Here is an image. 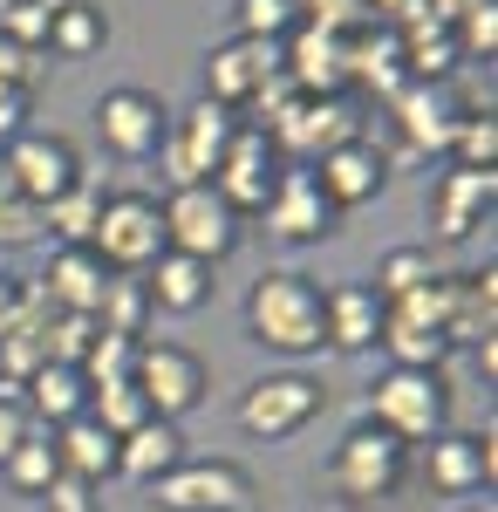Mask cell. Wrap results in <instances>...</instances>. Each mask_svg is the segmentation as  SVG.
Instances as JSON below:
<instances>
[{"instance_id": "6da1fadb", "label": "cell", "mask_w": 498, "mask_h": 512, "mask_svg": "<svg viewBox=\"0 0 498 512\" xmlns=\"http://www.w3.org/2000/svg\"><path fill=\"white\" fill-rule=\"evenodd\" d=\"M246 335L273 355H321V287L307 274H260L253 280V294H246Z\"/></svg>"}, {"instance_id": "7a4b0ae2", "label": "cell", "mask_w": 498, "mask_h": 512, "mask_svg": "<svg viewBox=\"0 0 498 512\" xmlns=\"http://www.w3.org/2000/svg\"><path fill=\"white\" fill-rule=\"evenodd\" d=\"M444 417H451V390H444L437 369H383L369 383V424H383L403 444L444 437Z\"/></svg>"}, {"instance_id": "3957f363", "label": "cell", "mask_w": 498, "mask_h": 512, "mask_svg": "<svg viewBox=\"0 0 498 512\" xmlns=\"http://www.w3.org/2000/svg\"><path fill=\"white\" fill-rule=\"evenodd\" d=\"M157 219H164V246L171 253H192L205 267H219L232 246H239V212L212 185H171V198L157 205Z\"/></svg>"}, {"instance_id": "277c9868", "label": "cell", "mask_w": 498, "mask_h": 512, "mask_svg": "<svg viewBox=\"0 0 498 512\" xmlns=\"http://www.w3.org/2000/svg\"><path fill=\"white\" fill-rule=\"evenodd\" d=\"M89 253H96L110 274H144L157 253H164V219H157V198L151 192H110V198H103V212H96Z\"/></svg>"}, {"instance_id": "5b68a950", "label": "cell", "mask_w": 498, "mask_h": 512, "mask_svg": "<svg viewBox=\"0 0 498 512\" xmlns=\"http://www.w3.org/2000/svg\"><path fill=\"white\" fill-rule=\"evenodd\" d=\"M130 383H137V396L151 403V417H164V424L192 417L198 403H205V390H212L205 362H198V355L185 349V342H137Z\"/></svg>"}, {"instance_id": "8992f818", "label": "cell", "mask_w": 498, "mask_h": 512, "mask_svg": "<svg viewBox=\"0 0 498 512\" xmlns=\"http://www.w3.org/2000/svg\"><path fill=\"white\" fill-rule=\"evenodd\" d=\"M403 472H410V444L389 437L383 424H369V417L335 444V465H328L342 499H389L403 485Z\"/></svg>"}, {"instance_id": "52a82bcc", "label": "cell", "mask_w": 498, "mask_h": 512, "mask_svg": "<svg viewBox=\"0 0 498 512\" xmlns=\"http://www.w3.org/2000/svg\"><path fill=\"white\" fill-rule=\"evenodd\" d=\"M321 403H328V390H321L314 376H301V369H267L253 390L239 396V431L280 444V437L307 431V424L321 417Z\"/></svg>"}, {"instance_id": "ba28073f", "label": "cell", "mask_w": 498, "mask_h": 512, "mask_svg": "<svg viewBox=\"0 0 498 512\" xmlns=\"http://www.w3.org/2000/svg\"><path fill=\"white\" fill-rule=\"evenodd\" d=\"M232 130H239V117L219 110V103H205V96H198L192 110H171V130H164V144H157L171 185H205V178L219 171V158H226Z\"/></svg>"}, {"instance_id": "9c48e42d", "label": "cell", "mask_w": 498, "mask_h": 512, "mask_svg": "<svg viewBox=\"0 0 498 512\" xmlns=\"http://www.w3.org/2000/svg\"><path fill=\"white\" fill-rule=\"evenodd\" d=\"M157 512H246L253 506V472L232 458H185L178 472L151 485Z\"/></svg>"}, {"instance_id": "30bf717a", "label": "cell", "mask_w": 498, "mask_h": 512, "mask_svg": "<svg viewBox=\"0 0 498 512\" xmlns=\"http://www.w3.org/2000/svg\"><path fill=\"white\" fill-rule=\"evenodd\" d=\"M164 130H171V110L157 103L151 89H103L96 96V137H103L110 158H123V164L157 158Z\"/></svg>"}, {"instance_id": "8fae6325", "label": "cell", "mask_w": 498, "mask_h": 512, "mask_svg": "<svg viewBox=\"0 0 498 512\" xmlns=\"http://www.w3.org/2000/svg\"><path fill=\"white\" fill-rule=\"evenodd\" d=\"M260 219H267V233L280 239V246H314V239L335 233V219H342V212L321 198V185H314V171H307V164H280V178H273Z\"/></svg>"}, {"instance_id": "7c38bea8", "label": "cell", "mask_w": 498, "mask_h": 512, "mask_svg": "<svg viewBox=\"0 0 498 512\" xmlns=\"http://www.w3.org/2000/svg\"><path fill=\"white\" fill-rule=\"evenodd\" d=\"M273 76H280V48L273 41L226 35V41H212V55H205V103H219V110L239 117Z\"/></svg>"}, {"instance_id": "4fadbf2b", "label": "cell", "mask_w": 498, "mask_h": 512, "mask_svg": "<svg viewBox=\"0 0 498 512\" xmlns=\"http://www.w3.org/2000/svg\"><path fill=\"white\" fill-rule=\"evenodd\" d=\"M7 178H14V198L48 205V198H62L82 178V158H76V144L55 137V130H21L7 144Z\"/></svg>"}, {"instance_id": "5bb4252c", "label": "cell", "mask_w": 498, "mask_h": 512, "mask_svg": "<svg viewBox=\"0 0 498 512\" xmlns=\"http://www.w3.org/2000/svg\"><path fill=\"white\" fill-rule=\"evenodd\" d=\"M280 164H287V158L267 144V130L239 123V130H232V144H226V158H219V171H212L205 185H212V192H219L232 212L246 219V212H260V205H267L273 178H280Z\"/></svg>"}, {"instance_id": "9a60e30c", "label": "cell", "mask_w": 498, "mask_h": 512, "mask_svg": "<svg viewBox=\"0 0 498 512\" xmlns=\"http://www.w3.org/2000/svg\"><path fill=\"white\" fill-rule=\"evenodd\" d=\"M307 171H314V185H321V198H328L335 212H355V205L383 198V185H389V158L376 151V144H369V137L321 151V158L307 164Z\"/></svg>"}, {"instance_id": "2e32d148", "label": "cell", "mask_w": 498, "mask_h": 512, "mask_svg": "<svg viewBox=\"0 0 498 512\" xmlns=\"http://www.w3.org/2000/svg\"><path fill=\"white\" fill-rule=\"evenodd\" d=\"M492 431H444L430 437V451H423V478L444 492V499H471V492H485L492 485Z\"/></svg>"}, {"instance_id": "e0dca14e", "label": "cell", "mask_w": 498, "mask_h": 512, "mask_svg": "<svg viewBox=\"0 0 498 512\" xmlns=\"http://www.w3.org/2000/svg\"><path fill=\"white\" fill-rule=\"evenodd\" d=\"M389 117H396V130H403V151L430 158V151H451V130H458L464 110L451 103L444 82H403V89L389 96Z\"/></svg>"}, {"instance_id": "ac0fdd59", "label": "cell", "mask_w": 498, "mask_h": 512, "mask_svg": "<svg viewBox=\"0 0 498 512\" xmlns=\"http://www.w3.org/2000/svg\"><path fill=\"white\" fill-rule=\"evenodd\" d=\"M321 342L342 355H362L383 342V301L369 280H335L321 287Z\"/></svg>"}, {"instance_id": "d6986e66", "label": "cell", "mask_w": 498, "mask_h": 512, "mask_svg": "<svg viewBox=\"0 0 498 512\" xmlns=\"http://www.w3.org/2000/svg\"><path fill=\"white\" fill-rule=\"evenodd\" d=\"M280 76L294 82V96H348V48L342 35L294 28L280 41Z\"/></svg>"}, {"instance_id": "ffe728a7", "label": "cell", "mask_w": 498, "mask_h": 512, "mask_svg": "<svg viewBox=\"0 0 498 512\" xmlns=\"http://www.w3.org/2000/svg\"><path fill=\"white\" fill-rule=\"evenodd\" d=\"M103 294H110V267H103L89 246H55V260H48V274H41V301H48L55 315H96Z\"/></svg>"}, {"instance_id": "44dd1931", "label": "cell", "mask_w": 498, "mask_h": 512, "mask_svg": "<svg viewBox=\"0 0 498 512\" xmlns=\"http://www.w3.org/2000/svg\"><path fill=\"white\" fill-rule=\"evenodd\" d=\"M492 192L498 178L492 171H444L437 185H430V226H437V239H464L485 226V212H492Z\"/></svg>"}, {"instance_id": "7402d4cb", "label": "cell", "mask_w": 498, "mask_h": 512, "mask_svg": "<svg viewBox=\"0 0 498 512\" xmlns=\"http://www.w3.org/2000/svg\"><path fill=\"white\" fill-rule=\"evenodd\" d=\"M137 280H144V301H151L157 315H198V308L212 301V267L192 260V253H171V246H164Z\"/></svg>"}, {"instance_id": "603a6c76", "label": "cell", "mask_w": 498, "mask_h": 512, "mask_svg": "<svg viewBox=\"0 0 498 512\" xmlns=\"http://www.w3.org/2000/svg\"><path fill=\"white\" fill-rule=\"evenodd\" d=\"M21 390H28L21 403H28V417H35L41 431H62V424H76L82 410H89V376H82L76 362H41Z\"/></svg>"}, {"instance_id": "cb8c5ba5", "label": "cell", "mask_w": 498, "mask_h": 512, "mask_svg": "<svg viewBox=\"0 0 498 512\" xmlns=\"http://www.w3.org/2000/svg\"><path fill=\"white\" fill-rule=\"evenodd\" d=\"M498 328V274L485 267V274H451V315H444V342L458 349V342H471V349H485Z\"/></svg>"}, {"instance_id": "d4e9b609", "label": "cell", "mask_w": 498, "mask_h": 512, "mask_svg": "<svg viewBox=\"0 0 498 512\" xmlns=\"http://www.w3.org/2000/svg\"><path fill=\"white\" fill-rule=\"evenodd\" d=\"M48 444H55V465H62V478H76V485H103V478H116V437L82 410L76 424H62V431H48Z\"/></svg>"}, {"instance_id": "484cf974", "label": "cell", "mask_w": 498, "mask_h": 512, "mask_svg": "<svg viewBox=\"0 0 498 512\" xmlns=\"http://www.w3.org/2000/svg\"><path fill=\"white\" fill-rule=\"evenodd\" d=\"M178 465H185V437H178V424H164V417L137 424L130 437H116V478L157 485L164 472H178Z\"/></svg>"}, {"instance_id": "4316f807", "label": "cell", "mask_w": 498, "mask_h": 512, "mask_svg": "<svg viewBox=\"0 0 498 512\" xmlns=\"http://www.w3.org/2000/svg\"><path fill=\"white\" fill-rule=\"evenodd\" d=\"M348 48V89H376V96H396L403 89V48H396V35L389 28H355V35H342Z\"/></svg>"}, {"instance_id": "83f0119b", "label": "cell", "mask_w": 498, "mask_h": 512, "mask_svg": "<svg viewBox=\"0 0 498 512\" xmlns=\"http://www.w3.org/2000/svg\"><path fill=\"white\" fill-rule=\"evenodd\" d=\"M103 41H110V14H103V0H62L41 48H55L62 62H82V55H96Z\"/></svg>"}, {"instance_id": "f1b7e54d", "label": "cell", "mask_w": 498, "mask_h": 512, "mask_svg": "<svg viewBox=\"0 0 498 512\" xmlns=\"http://www.w3.org/2000/svg\"><path fill=\"white\" fill-rule=\"evenodd\" d=\"M96 212H103V192H96L89 178H76L62 198H48V205H41V233H55V246H89Z\"/></svg>"}, {"instance_id": "f546056e", "label": "cell", "mask_w": 498, "mask_h": 512, "mask_svg": "<svg viewBox=\"0 0 498 512\" xmlns=\"http://www.w3.org/2000/svg\"><path fill=\"white\" fill-rule=\"evenodd\" d=\"M0 478L21 492V499H48L55 492V478H62V465H55V444H48V431H28L21 437V451L0 465Z\"/></svg>"}, {"instance_id": "4dcf8cb0", "label": "cell", "mask_w": 498, "mask_h": 512, "mask_svg": "<svg viewBox=\"0 0 498 512\" xmlns=\"http://www.w3.org/2000/svg\"><path fill=\"white\" fill-rule=\"evenodd\" d=\"M423 280H437V260H430V246H396L376 260V301H403V294H417Z\"/></svg>"}, {"instance_id": "1f68e13d", "label": "cell", "mask_w": 498, "mask_h": 512, "mask_svg": "<svg viewBox=\"0 0 498 512\" xmlns=\"http://www.w3.org/2000/svg\"><path fill=\"white\" fill-rule=\"evenodd\" d=\"M301 28V7L294 0H232V35H246V41H280Z\"/></svg>"}, {"instance_id": "d6a6232c", "label": "cell", "mask_w": 498, "mask_h": 512, "mask_svg": "<svg viewBox=\"0 0 498 512\" xmlns=\"http://www.w3.org/2000/svg\"><path fill=\"white\" fill-rule=\"evenodd\" d=\"M383 349H389V369H444L451 342L437 328H403V321H383Z\"/></svg>"}, {"instance_id": "836d02e7", "label": "cell", "mask_w": 498, "mask_h": 512, "mask_svg": "<svg viewBox=\"0 0 498 512\" xmlns=\"http://www.w3.org/2000/svg\"><path fill=\"white\" fill-rule=\"evenodd\" d=\"M144 315H151L144 280H137V274H110V294H103V308H96V328H110V335H137V342H144Z\"/></svg>"}, {"instance_id": "e575fe53", "label": "cell", "mask_w": 498, "mask_h": 512, "mask_svg": "<svg viewBox=\"0 0 498 512\" xmlns=\"http://www.w3.org/2000/svg\"><path fill=\"white\" fill-rule=\"evenodd\" d=\"M451 164L458 171H492L498 164V117L492 110H464L451 130Z\"/></svg>"}, {"instance_id": "d590c367", "label": "cell", "mask_w": 498, "mask_h": 512, "mask_svg": "<svg viewBox=\"0 0 498 512\" xmlns=\"http://www.w3.org/2000/svg\"><path fill=\"white\" fill-rule=\"evenodd\" d=\"M89 417L110 437H130L137 424H151V403L137 396V383H103V390H89Z\"/></svg>"}, {"instance_id": "8d00e7d4", "label": "cell", "mask_w": 498, "mask_h": 512, "mask_svg": "<svg viewBox=\"0 0 498 512\" xmlns=\"http://www.w3.org/2000/svg\"><path fill=\"white\" fill-rule=\"evenodd\" d=\"M130 362H137V335H110V328H96V342L82 355V376H89V390H103V383H130Z\"/></svg>"}, {"instance_id": "74e56055", "label": "cell", "mask_w": 498, "mask_h": 512, "mask_svg": "<svg viewBox=\"0 0 498 512\" xmlns=\"http://www.w3.org/2000/svg\"><path fill=\"white\" fill-rule=\"evenodd\" d=\"M451 41H458V62H492L498 55V0H478L451 28Z\"/></svg>"}, {"instance_id": "f35d334b", "label": "cell", "mask_w": 498, "mask_h": 512, "mask_svg": "<svg viewBox=\"0 0 498 512\" xmlns=\"http://www.w3.org/2000/svg\"><path fill=\"white\" fill-rule=\"evenodd\" d=\"M294 7H301V28H321V35L369 28V0H294Z\"/></svg>"}, {"instance_id": "ab89813d", "label": "cell", "mask_w": 498, "mask_h": 512, "mask_svg": "<svg viewBox=\"0 0 498 512\" xmlns=\"http://www.w3.org/2000/svg\"><path fill=\"white\" fill-rule=\"evenodd\" d=\"M55 7H62V0H14V14L0 21V35L21 41V48H41V41H48V21H55Z\"/></svg>"}, {"instance_id": "60d3db41", "label": "cell", "mask_w": 498, "mask_h": 512, "mask_svg": "<svg viewBox=\"0 0 498 512\" xmlns=\"http://www.w3.org/2000/svg\"><path fill=\"white\" fill-rule=\"evenodd\" d=\"M41 239V205L28 198H0V246L14 253V246H35Z\"/></svg>"}, {"instance_id": "b9f144b4", "label": "cell", "mask_w": 498, "mask_h": 512, "mask_svg": "<svg viewBox=\"0 0 498 512\" xmlns=\"http://www.w3.org/2000/svg\"><path fill=\"white\" fill-rule=\"evenodd\" d=\"M28 431H41L35 417H28V403H21L14 390H0V465L21 451V437H28Z\"/></svg>"}, {"instance_id": "7bdbcfd3", "label": "cell", "mask_w": 498, "mask_h": 512, "mask_svg": "<svg viewBox=\"0 0 498 512\" xmlns=\"http://www.w3.org/2000/svg\"><path fill=\"white\" fill-rule=\"evenodd\" d=\"M21 130H28V89H21V82H0V151H7Z\"/></svg>"}, {"instance_id": "ee69618b", "label": "cell", "mask_w": 498, "mask_h": 512, "mask_svg": "<svg viewBox=\"0 0 498 512\" xmlns=\"http://www.w3.org/2000/svg\"><path fill=\"white\" fill-rule=\"evenodd\" d=\"M28 76H35V48L0 35V82H21V89H28Z\"/></svg>"}, {"instance_id": "f6af8a7d", "label": "cell", "mask_w": 498, "mask_h": 512, "mask_svg": "<svg viewBox=\"0 0 498 512\" xmlns=\"http://www.w3.org/2000/svg\"><path fill=\"white\" fill-rule=\"evenodd\" d=\"M410 14H423V0H369V21L376 28H403Z\"/></svg>"}, {"instance_id": "bcb514c9", "label": "cell", "mask_w": 498, "mask_h": 512, "mask_svg": "<svg viewBox=\"0 0 498 512\" xmlns=\"http://www.w3.org/2000/svg\"><path fill=\"white\" fill-rule=\"evenodd\" d=\"M21 315H28V301H21V280L0 274V335H7V328H14Z\"/></svg>"}, {"instance_id": "7dc6e473", "label": "cell", "mask_w": 498, "mask_h": 512, "mask_svg": "<svg viewBox=\"0 0 498 512\" xmlns=\"http://www.w3.org/2000/svg\"><path fill=\"white\" fill-rule=\"evenodd\" d=\"M89 485H76V478H55V492H48V506L55 512H89V499H82Z\"/></svg>"}, {"instance_id": "c3c4849f", "label": "cell", "mask_w": 498, "mask_h": 512, "mask_svg": "<svg viewBox=\"0 0 498 512\" xmlns=\"http://www.w3.org/2000/svg\"><path fill=\"white\" fill-rule=\"evenodd\" d=\"M471 7H478V0H423V14H430V21H444V28H458Z\"/></svg>"}, {"instance_id": "681fc988", "label": "cell", "mask_w": 498, "mask_h": 512, "mask_svg": "<svg viewBox=\"0 0 498 512\" xmlns=\"http://www.w3.org/2000/svg\"><path fill=\"white\" fill-rule=\"evenodd\" d=\"M0 198H14V178H7V151H0Z\"/></svg>"}, {"instance_id": "f907efd6", "label": "cell", "mask_w": 498, "mask_h": 512, "mask_svg": "<svg viewBox=\"0 0 498 512\" xmlns=\"http://www.w3.org/2000/svg\"><path fill=\"white\" fill-rule=\"evenodd\" d=\"M471 512H492V499H478V506H471Z\"/></svg>"}]
</instances>
